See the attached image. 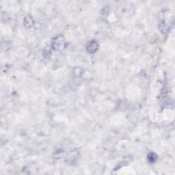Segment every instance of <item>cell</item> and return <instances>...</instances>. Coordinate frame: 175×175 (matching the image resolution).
<instances>
[{
	"mask_svg": "<svg viewBox=\"0 0 175 175\" xmlns=\"http://www.w3.org/2000/svg\"><path fill=\"white\" fill-rule=\"evenodd\" d=\"M148 158H149V161H151V162H154L156 160L157 157H156V155L154 153H150L149 155Z\"/></svg>",
	"mask_w": 175,
	"mask_h": 175,
	"instance_id": "3",
	"label": "cell"
},
{
	"mask_svg": "<svg viewBox=\"0 0 175 175\" xmlns=\"http://www.w3.org/2000/svg\"><path fill=\"white\" fill-rule=\"evenodd\" d=\"M99 48V44L95 40H92L87 45V50L90 53H94Z\"/></svg>",
	"mask_w": 175,
	"mask_h": 175,
	"instance_id": "2",
	"label": "cell"
},
{
	"mask_svg": "<svg viewBox=\"0 0 175 175\" xmlns=\"http://www.w3.org/2000/svg\"><path fill=\"white\" fill-rule=\"evenodd\" d=\"M64 40L63 37H62L60 36H57V37L54 39V42L52 44L53 48L56 50L61 49L64 45Z\"/></svg>",
	"mask_w": 175,
	"mask_h": 175,
	"instance_id": "1",
	"label": "cell"
}]
</instances>
